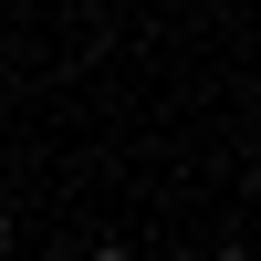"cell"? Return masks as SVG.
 Listing matches in <instances>:
<instances>
[{"mask_svg":"<svg viewBox=\"0 0 261 261\" xmlns=\"http://www.w3.org/2000/svg\"><path fill=\"white\" fill-rule=\"evenodd\" d=\"M94 261H136V251H125V241H105V251H94Z\"/></svg>","mask_w":261,"mask_h":261,"instance_id":"cell-1","label":"cell"},{"mask_svg":"<svg viewBox=\"0 0 261 261\" xmlns=\"http://www.w3.org/2000/svg\"><path fill=\"white\" fill-rule=\"evenodd\" d=\"M0 251H11V209H0Z\"/></svg>","mask_w":261,"mask_h":261,"instance_id":"cell-2","label":"cell"},{"mask_svg":"<svg viewBox=\"0 0 261 261\" xmlns=\"http://www.w3.org/2000/svg\"><path fill=\"white\" fill-rule=\"evenodd\" d=\"M220 261H251V251H220Z\"/></svg>","mask_w":261,"mask_h":261,"instance_id":"cell-3","label":"cell"}]
</instances>
